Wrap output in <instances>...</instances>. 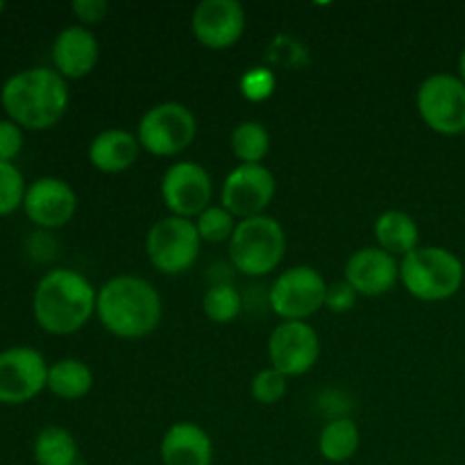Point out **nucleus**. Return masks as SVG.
Wrapping results in <instances>:
<instances>
[{"mask_svg":"<svg viewBox=\"0 0 465 465\" xmlns=\"http://www.w3.org/2000/svg\"><path fill=\"white\" fill-rule=\"evenodd\" d=\"M248 16L239 0H203L191 14L195 41L209 50H227L245 35Z\"/></svg>","mask_w":465,"mask_h":465,"instance_id":"4468645a","label":"nucleus"},{"mask_svg":"<svg viewBox=\"0 0 465 465\" xmlns=\"http://www.w3.org/2000/svg\"><path fill=\"white\" fill-rule=\"evenodd\" d=\"M372 234H375L377 248L384 252L393 254L395 259H402L411 254L413 250L420 248V230L411 213L402 212V209H389V212L380 213L372 225Z\"/></svg>","mask_w":465,"mask_h":465,"instance_id":"aec40b11","label":"nucleus"},{"mask_svg":"<svg viewBox=\"0 0 465 465\" xmlns=\"http://www.w3.org/2000/svg\"><path fill=\"white\" fill-rule=\"evenodd\" d=\"M71 9L82 25L103 23L104 16L109 14V5L104 3V0H75V3L71 5Z\"/></svg>","mask_w":465,"mask_h":465,"instance_id":"2f4dec72","label":"nucleus"},{"mask_svg":"<svg viewBox=\"0 0 465 465\" xmlns=\"http://www.w3.org/2000/svg\"><path fill=\"white\" fill-rule=\"evenodd\" d=\"M357 300H359L357 291H354L348 282L341 280L327 286L325 309H330L331 313H348L357 307Z\"/></svg>","mask_w":465,"mask_h":465,"instance_id":"c756f323","label":"nucleus"},{"mask_svg":"<svg viewBox=\"0 0 465 465\" xmlns=\"http://www.w3.org/2000/svg\"><path fill=\"white\" fill-rule=\"evenodd\" d=\"M203 312L216 325H227L241 316L243 298L232 284H213L204 291Z\"/></svg>","mask_w":465,"mask_h":465,"instance_id":"393cba45","label":"nucleus"},{"mask_svg":"<svg viewBox=\"0 0 465 465\" xmlns=\"http://www.w3.org/2000/svg\"><path fill=\"white\" fill-rule=\"evenodd\" d=\"M416 107L430 130L443 136L465 132V84L450 73H434L418 86Z\"/></svg>","mask_w":465,"mask_h":465,"instance_id":"1a4fd4ad","label":"nucleus"},{"mask_svg":"<svg viewBox=\"0 0 465 465\" xmlns=\"http://www.w3.org/2000/svg\"><path fill=\"white\" fill-rule=\"evenodd\" d=\"M23 209L41 230H57L75 216L77 195L73 186L59 177H39L27 186Z\"/></svg>","mask_w":465,"mask_h":465,"instance_id":"2eb2a0df","label":"nucleus"},{"mask_svg":"<svg viewBox=\"0 0 465 465\" xmlns=\"http://www.w3.org/2000/svg\"><path fill=\"white\" fill-rule=\"evenodd\" d=\"M230 148L241 163H262L271 153V132L259 121H243L232 130Z\"/></svg>","mask_w":465,"mask_h":465,"instance_id":"b1692460","label":"nucleus"},{"mask_svg":"<svg viewBox=\"0 0 465 465\" xmlns=\"http://www.w3.org/2000/svg\"><path fill=\"white\" fill-rule=\"evenodd\" d=\"M321 357V336L309 322L282 321L268 336V359L271 368L282 375H307Z\"/></svg>","mask_w":465,"mask_h":465,"instance_id":"f8f14e48","label":"nucleus"},{"mask_svg":"<svg viewBox=\"0 0 465 465\" xmlns=\"http://www.w3.org/2000/svg\"><path fill=\"white\" fill-rule=\"evenodd\" d=\"M94 389V372L80 359H59L48 368V391L59 400H82Z\"/></svg>","mask_w":465,"mask_h":465,"instance_id":"4be33fe9","label":"nucleus"},{"mask_svg":"<svg viewBox=\"0 0 465 465\" xmlns=\"http://www.w3.org/2000/svg\"><path fill=\"white\" fill-rule=\"evenodd\" d=\"M236 218L227 212L223 204H212L204 209L198 218H195V227H198L200 239L207 243H230L232 234L236 230Z\"/></svg>","mask_w":465,"mask_h":465,"instance_id":"a878e982","label":"nucleus"},{"mask_svg":"<svg viewBox=\"0 0 465 465\" xmlns=\"http://www.w3.org/2000/svg\"><path fill=\"white\" fill-rule=\"evenodd\" d=\"M100 45L94 32L84 25H68L57 35L53 44L54 71L64 80H82L95 68Z\"/></svg>","mask_w":465,"mask_h":465,"instance_id":"f3484780","label":"nucleus"},{"mask_svg":"<svg viewBox=\"0 0 465 465\" xmlns=\"http://www.w3.org/2000/svg\"><path fill=\"white\" fill-rule=\"evenodd\" d=\"M198 136V118L186 104L168 100L150 107L136 125L141 148L153 157H177Z\"/></svg>","mask_w":465,"mask_h":465,"instance_id":"423d86ee","label":"nucleus"},{"mask_svg":"<svg viewBox=\"0 0 465 465\" xmlns=\"http://www.w3.org/2000/svg\"><path fill=\"white\" fill-rule=\"evenodd\" d=\"M159 457L163 465H212L213 440L195 422H175L162 436Z\"/></svg>","mask_w":465,"mask_h":465,"instance_id":"a211bd4d","label":"nucleus"},{"mask_svg":"<svg viewBox=\"0 0 465 465\" xmlns=\"http://www.w3.org/2000/svg\"><path fill=\"white\" fill-rule=\"evenodd\" d=\"M465 268L448 248L420 245L400 259V282L420 302H443L461 291Z\"/></svg>","mask_w":465,"mask_h":465,"instance_id":"20e7f679","label":"nucleus"},{"mask_svg":"<svg viewBox=\"0 0 465 465\" xmlns=\"http://www.w3.org/2000/svg\"><path fill=\"white\" fill-rule=\"evenodd\" d=\"M250 393L259 404H277L289 393V377L275 368H263L252 377Z\"/></svg>","mask_w":465,"mask_h":465,"instance_id":"cd10ccee","label":"nucleus"},{"mask_svg":"<svg viewBox=\"0 0 465 465\" xmlns=\"http://www.w3.org/2000/svg\"><path fill=\"white\" fill-rule=\"evenodd\" d=\"M361 431L359 425L348 416L331 418L318 436V452L330 463H345L359 452Z\"/></svg>","mask_w":465,"mask_h":465,"instance_id":"412c9836","label":"nucleus"},{"mask_svg":"<svg viewBox=\"0 0 465 465\" xmlns=\"http://www.w3.org/2000/svg\"><path fill=\"white\" fill-rule=\"evenodd\" d=\"M68 82L54 68H25L9 77L0 94L9 121L25 130H50L68 109Z\"/></svg>","mask_w":465,"mask_h":465,"instance_id":"7ed1b4c3","label":"nucleus"},{"mask_svg":"<svg viewBox=\"0 0 465 465\" xmlns=\"http://www.w3.org/2000/svg\"><path fill=\"white\" fill-rule=\"evenodd\" d=\"M232 266L248 277H263L277 271L286 254V234L280 221L268 213L236 223L230 239Z\"/></svg>","mask_w":465,"mask_h":465,"instance_id":"39448f33","label":"nucleus"},{"mask_svg":"<svg viewBox=\"0 0 465 465\" xmlns=\"http://www.w3.org/2000/svg\"><path fill=\"white\" fill-rule=\"evenodd\" d=\"M23 148V130L14 121H0V162L12 163Z\"/></svg>","mask_w":465,"mask_h":465,"instance_id":"7c9ffc66","label":"nucleus"},{"mask_svg":"<svg viewBox=\"0 0 465 465\" xmlns=\"http://www.w3.org/2000/svg\"><path fill=\"white\" fill-rule=\"evenodd\" d=\"M25 180L14 163L0 162V216H9L23 207L25 200Z\"/></svg>","mask_w":465,"mask_h":465,"instance_id":"bb28decb","label":"nucleus"},{"mask_svg":"<svg viewBox=\"0 0 465 465\" xmlns=\"http://www.w3.org/2000/svg\"><path fill=\"white\" fill-rule=\"evenodd\" d=\"M459 77H461V82L465 84V48H463L461 57H459Z\"/></svg>","mask_w":465,"mask_h":465,"instance_id":"473e14b6","label":"nucleus"},{"mask_svg":"<svg viewBox=\"0 0 465 465\" xmlns=\"http://www.w3.org/2000/svg\"><path fill=\"white\" fill-rule=\"evenodd\" d=\"M203 239L195 221L180 216L159 218L145 236V254L162 275H182L198 262Z\"/></svg>","mask_w":465,"mask_h":465,"instance_id":"0eeeda50","label":"nucleus"},{"mask_svg":"<svg viewBox=\"0 0 465 465\" xmlns=\"http://www.w3.org/2000/svg\"><path fill=\"white\" fill-rule=\"evenodd\" d=\"M5 12V3H0V14H3Z\"/></svg>","mask_w":465,"mask_h":465,"instance_id":"72a5a7b5","label":"nucleus"},{"mask_svg":"<svg viewBox=\"0 0 465 465\" xmlns=\"http://www.w3.org/2000/svg\"><path fill=\"white\" fill-rule=\"evenodd\" d=\"M36 465H77L80 463V448L75 436L64 427H45L36 434L35 448Z\"/></svg>","mask_w":465,"mask_h":465,"instance_id":"5701e85b","label":"nucleus"},{"mask_svg":"<svg viewBox=\"0 0 465 465\" xmlns=\"http://www.w3.org/2000/svg\"><path fill=\"white\" fill-rule=\"evenodd\" d=\"M48 363L32 348L0 352V404H25L48 389Z\"/></svg>","mask_w":465,"mask_h":465,"instance_id":"ddd939ff","label":"nucleus"},{"mask_svg":"<svg viewBox=\"0 0 465 465\" xmlns=\"http://www.w3.org/2000/svg\"><path fill=\"white\" fill-rule=\"evenodd\" d=\"M95 302L98 291L82 272L54 268L36 284L32 312L44 331L53 336H71L91 321Z\"/></svg>","mask_w":465,"mask_h":465,"instance_id":"f03ea898","label":"nucleus"},{"mask_svg":"<svg viewBox=\"0 0 465 465\" xmlns=\"http://www.w3.org/2000/svg\"><path fill=\"white\" fill-rule=\"evenodd\" d=\"M95 316L116 339H145L162 325V295L143 277L116 275L98 289Z\"/></svg>","mask_w":465,"mask_h":465,"instance_id":"f257e3e1","label":"nucleus"},{"mask_svg":"<svg viewBox=\"0 0 465 465\" xmlns=\"http://www.w3.org/2000/svg\"><path fill=\"white\" fill-rule=\"evenodd\" d=\"M277 182L263 163H239L227 173L221 189L223 207L239 221L263 216L275 198Z\"/></svg>","mask_w":465,"mask_h":465,"instance_id":"9d476101","label":"nucleus"},{"mask_svg":"<svg viewBox=\"0 0 465 465\" xmlns=\"http://www.w3.org/2000/svg\"><path fill=\"white\" fill-rule=\"evenodd\" d=\"M327 282L313 266H293L275 277L268 302L282 321L307 322L325 307Z\"/></svg>","mask_w":465,"mask_h":465,"instance_id":"6e6552de","label":"nucleus"},{"mask_svg":"<svg viewBox=\"0 0 465 465\" xmlns=\"http://www.w3.org/2000/svg\"><path fill=\"white\" fill-rule=\"evenodd\" d=\"M345 282L359 293V298H380L395 289L400 282V263L393 254L377 245L357 250L345 262Z\"/></svg>","mask_w":465,"mask_h":465,"instance_id":"dca6fc26","label":"nucleus"},{"mask_svg":"<svg viewBox=\"0 0 465 465\" xmlns=\"http://www.w3.org/2000/svg\"><path fill=\"white\" fill-rule=\"evenodd\" d=\"M141 150L143 148H141L136 134L121 130V127H109L91 141L89 162L95 171L104 173V175H118L134 166Z\"/></svg>","mask_w":465,"mask_h":465,"instance_id":"6ab92c4d","label":"nucleus"},{"mask_svg":"<svg viewBox=\"0 0 465 465\" xmlns=\"http://www.w3.org/2000/svg\"><path fill=\"white\" fill-rule=\"evenodd\" d=\"M277 77L268 66H252L241 75L239 91L248 103H266L275 94Z\"/></svg>","mask_w":465,"mask_h":465,"instance_id":"c85d7f7f","label":"nucleus"},{"mask_svg":"<svg viewBox=\"0 0 465 465\" xmlns=\"http://www.w3.org/2000/svg\"><path fill=\"white\" fill-rule=\"evenodd\" d=\"M159 191L171 216L193 221L204 209L212 207L213 182L207 168L200 163L177 162L166 168Z\"/></svg>","mask_w":465,"mask_h":465,"instance_id":"9b49d317","label":"nucleus"}]
</instances>
